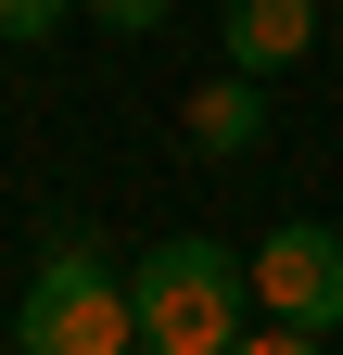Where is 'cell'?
<instances>
[{"instance_id": "obj_5", "label": "cell", "mask_w": 343, "mask_h": 355, "mask_svg": "<svg viewBox=\"0 0 343 355\" xmlns=\"http://www.w3.org/2000/svg\"><path fill=\"white\" fill-rule=\"evenodd\" d=\"M191 140H203V153H254V140H267V76H242V64L203 76V89H191Z\"/></svg>"}, {"instance_id": "obj_1", "label": "cell", "mask_w": 343, "mask_h": 355, "mask_svg": "<svg viewBox=\"0 0 343 355\" xmlns=\"http://www.w3.org/2000/svg\"><path fill=\"white\" fill-rule=\"evenodd\" d=\"M127 304H140V343L153 355H229L242 343V304H254V254L229 241H153L127 266Z\"/></svg>"}, {"instance_id": "obj_2", "label": "cell", "mask_w": 343, "mask_h": 355, "mask_svg": "<svg viewBox=\"0 0 343 355\" xmlns=\"http://www.w3.org/2000/svg\"><path fill=\"white\" fill-rule=\"evenodd\" d=\"M13 355H140V304H127V279L102 266L90 229H64L38 254V279L13 304Z\"/></svg>"}, {"instance_id": "obj_3", "label": "cell", "mask_w": 343, "mask_h": 355, "mask_svg": "<svg viewBox=\"0 0 343 355\" xmlns=\"http://www.w3.org/2000/svg\"><path fill=\"white\" fill-rule=\"evenodd\" d=\"M254 304H267L280 330H343V229H318V216H292V229L254 241Z\"/></svg>"}, {"instance_id": "obj_8", "label": "cell", "mask_w": 343, "mask_h": 355, "mask_svg": "<svg viewBox=\"0 0 343 355\" xmlns=\"http://www.w3.org/2000/svg\"><path fill=\"white\" fill-rule=\"evenodd\" d=\"M90 13H102L115 38H140V26H165V0H90Z\"/></svg>"}, {"instance_id": "obj_6", "label": "cell", "mask_w": 343, "mask_h": 355, "mask_svg": "<svg viewBox=\"0 0 343 355\" xmlns=\"http://www.w3.org/2000/svg\"><path fill=\"white\" fill-rule=\"evenodd\" d=\"M64 13H76V0H0V38H51Z\"/></svg>"}, {"instance_id": "obj_4", "label": "cell", "mask_w": 343, "mask_h": 355, "mask_svg": "<svg viewBox=\"0 0 343 355\" xmlns=\"http://www.w3.org/2000/svg\"><path fill=\"white\" fill-rule=\"evenodd\" d=\"M217 38H229V64H242V76H267V64H306V38H318V0H229V13H217Z\"/></svg>"}, {"instance_id": "obj_7", "label": "cell", "mask_w": 343, "mask_h": 355, "mask_svg": "<svg viewBox=\"0 0 343 355\" xmlns=\"http://www.w3.org/2000/svg\"><path fill=\"white\" fill-rule=\"evenodd\" d=\"M229 355H331V343H318V330H280V318H267V330H242Z\"/></svg>"}]
</instances>
